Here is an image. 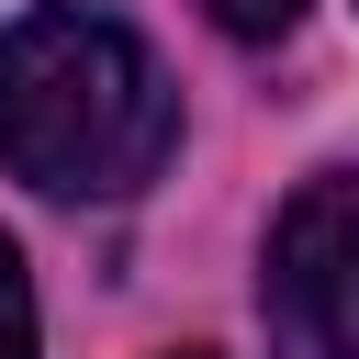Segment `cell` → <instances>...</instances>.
<instances>
[{
	"label": "cell",
	"mask_w": 359,
	"mask_h": 359,
	"mask_svg": "<svg viewBox=\"0 0 359 359\" xmlns=\"http://www.w3.org/2000/svg\"><path fill=\"white\" fill-rule=\"evenodd\" d=\"M180 135V90L157 45L101 0H34L0 34V168L56 202L146 191Z\"/></svg>",
	"instance_id": "6da1fadb"
},
{
	"label": "cell",
	"mask_w": 359,
	"mask_h": 359,
	"mask_svg": "<svg viewBox=\"0 0 359 359\" xmlns=\"http://www.w3.org/2000/svg\"><path fill=\"white\" fill-rule=\"evenodd\" d=\"M269 325L292 359H359V168H314L269 224Z\"/></svg>",
	"instance_id": "7a4b0ae2"
},
{
	"label": "cell",
	"mask_w": 359,
	"mask_h": 359,
	"mask_svg": "<svg viewBox=\"0 0 359 359\" xmlns=\"http://www.w3.org/2000/svg\"><path fill=\"white\" fill-rule=\"evenodd\" d=\"M0 359H34V280H22L11 236H0Z\"/></svg>",
	"instance_id": "3957f363"
},
{
	"label": "cell",
	"mask_w": 359,
	"mask_h": 359,
	"mask_svg": "<svg viewBox=\"0 0 359 359\" xmlns=\"http://www.w3.org/2000/svg\"><path fill=\"white\" fill-rule=\"evenodd\" d=\"M202 11H213L224 34H247V45H269V34H292V11H303V0H202Z\"/></svg>",
	"instance_id": "277c9868"
}]
</instances>
